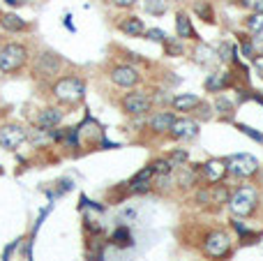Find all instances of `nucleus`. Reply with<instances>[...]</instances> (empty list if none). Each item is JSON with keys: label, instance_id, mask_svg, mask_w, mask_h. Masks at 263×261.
<instances>
[{"label": "nucleus", "instance_id": "nucleus-1", "mask_svg": "<svg viewBox=\"0 0 263 261\" xmlns=\"http://www.w3.org/2000/svg\"><path fill=\"white\" fill-rule=\"evenodd\" d=\"M53 95L65 104H76L86 95V84L78 76H63V79L55 81Z\"/></svg>", "mask_w": 263, "mask_h": 261}, {"label": "nucleus", "instance_id": "nucleus-2", "mask_svg": "<svg viewBox=\"0 0 263 261\" xmlns=\"http://www.w3.org/2000/svg\"><path fill=\"white\" fill-rule=\"evenodd\" d=\"M26 58H28L26 47H21V44H7V47H3V51H0V70H3L5 74L21 70V67L26 65Z\"/></svg>", "mask_w": 263, "mask_h": 261}, {"label": "nucleus", "instance_id": "nucleus-3", "mask_svg": "<svg viewBox=\"0 0 263 261\" xmlns=\"http://www.w3.org/2000/svg\"><path fill=\"white\" fill-rule=\"evenodd\" d=\"M229 206L233 215H249L254 210V206H256V192L252 187H240L229 199Z\"/></svg>", "mask_w": 263, "mask_h": 261}, {"label": "nucleus", "instance_id": "nucleus-4", "mask_svg": "<svg viewBox=\"0 0 263 261\" xmlns=\"http://www.w3.org/2000/svg\"><path fill=\"white\" fill-rule=\"evenodd\" d=\"M226 169H229L233 176H240V178H247V176H254L258 171V162L252 157V155H231L226 159Z\"/></svg>", "mask_w": 263, "mask_h": 261}, {"label": "nucleus", "instance_id": "nucleus-5", "mask_svg": "<svg viewBox=\"0 0 263 261\" xmlns=\"http://www.w3.org/2000/svg\"><path fill=\"white\" fill-rule=\"evenodd\" d=\"M60 67H63V61H60L53 51H42L39 56L35 58L32 72H35V76H46V79H49V76L58 74Z\"/></svg>", "mask_w": 263, "mask_h": 261}, {"label": "nucleus", "instance_id": "nucleus-6", "mask_svg": "<svg viewBox=\"0 0 263 261\" xmlns=\"http://www.w3.org/2000/svg\"><path fill=\"white\" fill-rule=\"evenodd\" d=\"M150 107H152V99L148 97V93H141V90L127 93L123 97V109L129 116H143V113L150 111Z\"/></svg>", "mask_w": 263, "mask_h": 261}, {"label": "nucleus", "instance_id": "nucleus-7", "mask_svg": "<svg viewBox=\"0 0 263 261\" xmlns=\"http://www.w3.org/2000/svg\"><path fill=\"white\" fill-rule=\"evenodd\" d=\"M26 130L18 125H5L0 127V146L7 150H16L18 146L26 141Z\"/></svg>", "mask_w": 263, "mask_h": 261}, {"label": "nucleus", "instance_id": "nucleus-8", "mask_svg": "<svg viewBox=\"0 0 263 261\" xmlns=\"http://www.w3.org/2000/svg\"><path fill=\"white\" fill-rule=\"evenodd\" d=\"M231 247V240L224 231H212L206 238V254L208 256H224Z\"/></svg>", "mask_w": 263, "mask_h": 261}, {"label": "nucleus", "instance_id": "nucleus-9", "mask_svg": "<svg viewBox=\"0 0 263 261\" xmlns=\"http://www.w3.org/2000/svg\"><path fill=\"white\" fill-rule=\"evenodd\" d=\"M111 81L120 88H132V86L138 84V72L129 65H118L111 70Z\"/></svg>", "mask_w": 263, "mask_h": 261}, {"label": "nucleus", "instance_id": "nucleus-10", "mask_svg": "<svg viewBox=\"0 0 263 261\" xmlns=\"http://www.w3.org/2000/svg\"><path fill=\"white\" fill-rule=\"evenodd\" d=\"M196 199H198V204H224V201L229 199V192L221 185H210L198 192Z\"/></svg>", "mask_w": 263, "mask_h": 261}, {"label": "nucleus", "instance_id": "nucleus-11", "mask_svg": "<svg viewBox=\"0 0 263 261\" xmlns=\"http://www.w3.org/2000/svg\"><path fill=\"white\" fill-rule=\"evenodd\" d=\"M169 132L173 139H194L198 134V125L194 121H175Z\"/></svg>", "mask_w": 263, "mask_h": 261}, {"label": "nucleus", "instance_id": "nucleus-12", "mask_svg": "<svg viewBox=\"0 0 263 261\" xmlns=\"http://www.w3.org/2000/svg\"><path fill=\"white\" fill-rule=\"evenodd\" d=\"M60 121H63V111H60V109H55V107L44 109V111L37 116V125H39L42 130H51V127H55Z\"/></svg>", "mask_w": 263, "mask_h": 261}, {"label": "nucleus", "instance_id": "nucleus-13", "mask_svg": "<svg viewBox=\"0 0 263 261\" xmlns=\"http://www.w3.org/2000/svg\"><path fill=\"white\" fill-rule=\"evenodd\" d=\"M175 35H178L180 39L196 37V33H194V28H192V21H189V16L185 14V12L175 14Z\"/></svg>", "mask_w": 263, "mask_h": 261}, {"label": "nucleus", "instance_id": "nucleus-14", "mask_svg": "<svg viewBox=\"0 0 263 261\" xmlns=\"http://www.w3.org/2000/svg\"><path fill=\"white\" fill-rule=\"evenodd\" d=\"M173 123H175V116H173V113L159 111V113H155V116H152L150 127L157 132V134H161V132H169L171 127H173Z\"/></svg>", "mask_w": 263, "mask_h": 261}, {"label": "nucleus", "instance_id": "nucleus-15", "mask_svg": "<svg viewBox=\"0 0 263 261\" xmlns=\"http://www.w3.org/2000/svg\"><path fill=\"white\" fill-rule=\"evenodd\" d=\"M120 30L132 35V37H141V35L146 33V26H143V21L138 19V16H127V19L120 24Z\"/></svg>", "mask_w": 263, "mask_h": 261}, {"label": "nucleus", "instance_id": "nucleus-16", "mask_svg": "<svg viewBox=\"0 0 263 261\" xmlns=\"http://www.w3.org/2000/svg\"><path fill=\"white\" fill-rule=\"evenodd\" d=\"M203 171H206V178L210 183H219L226 173V167H224V162H219V159H210V162L203 167Z\"/></svg>", "mask_w": 263, "mask_h": 261}, {"label": "nucleus", "instance_id": "nucleus-17", "mask_svg": "<svg viewBox=\"0 0 263 261\" xmlns=\"http://www.w3.org/2000/svg\"><path fill=\"white\" fill-rule=\"evenodd\" d=\"M217 51H212V47H208V44H198L196 49H194V61L198 63V65H212V63L217 61Z\"/></svg>", "mask_w": 263, "mask_h": 261}, {"label": "nucleus", "instance_id": "nucleus-18", "mask_svg": "<svg viewBox=\"0 0 263 261\" xmlns=\"http://www.w3.org/2000/svg\"><path fill=\"white\" fill-rule=\"evenodd\" d=\"M0 24H3L5 30H9V33H21V30H26V21L21 19V16L16 14H3L0 16Z\"/></svg>", "mask_w": 263, "mask_h": 261}, {"label": "nucleus", "instance_id": "nucleus-19", "mask_svg": "<svg viewBox=\"0 0 263 261\" xmlns=\"http://www.w3.org/2000/svg\"><path fill=\"white\" fill-rule=\"evenodd\" d=\"M196 104H198V97L192 93H183V95H178V97H173V107L178 109V111H194Z\"/></svg>", "mask_w": 263, "mask_h": 261}, {"label": "nucleus", "instance_id": "nucleus-20", "mask_svg": "<svg viewBox=\"0 0 263 261\" xmlns=\"http://www.w3.org/2000/svg\"><path fill=\"white\" fill-rule=\"evenodd\" d=\"M226 86H229V76L226 74H210L206 81V90H212V93H219Z\"/></svg>", "mask_w": 263, "mask_h": 261}, {"label": "nucleus", "instance_id": "nucleus-21", "mask_svg": "<svg viewBox=\"0 0 263 261\" xmlns=\"http://www.w3.org/2000/svg\"><path fill=\"white\" fill-rule=\"evenodd\" d=\"M111 240H113V245L129 247V245H132V236H129V229H127V227H120V229H115V233H113V236H111Z\"/></svg>", "mask_w": 263, "mask_h": 261}, {"label": "nucleus", "instance_id": "nucleus-22", "mask_svg": "<svg viewBox=\"0 0 263 261\" xmlns=\"http://www.w3.org/2000/svg\"><path fill=\"white\" fill-rule=\"evenodd\" d=\"M217 58H219L221 63H231V61H233V44H231V42H221L219 47H217Z\"/></svg>", "mask_w": 263, "mask_h": 261}, {"label": "nucleus", "instance_id": "nucleus-23", "mask_svg": "<svg viewBox=\"0 0 263 261\" xmlns=\"http://www.w3.org/2000/svg\"><path fill=\"white\" fill-rule=\"evenodd\" d=\"M194 12H196L203 21H208V24L212 21V10H210V5H208L206 0H198L196 5H194Z\"/></svg>", "mask_w": 263, "mask_h": 261}, {"label": "nucleus", "instance_id": "nucleus-24", "mask_svg": "<svg viewBox=\"0 0 263 261\" xmlns=\"http://www.w3.org/2000/svg\"><path fill=\"white\" fill-rule=\"evenodd\" d=\"M150 167H152V171H155L157 176H169L171 169H173V164H171L169 159H157V162L150 164Z\"/></svg>", "mask_w": 263, "mask_h": 261}, {"label": "nucleus", "instance_id": "nucleus-25", "mask_svg": "<svg viewBox=\"0 0 263 261\" xmlns=\"http://www.w3.org/2000/svg\"><path fill=\"white\" fill-rule=\"evenodd\" d=\"M247 28L252 30V33H261L263 30V14L261 12H256V14H252L247 19Z\"/></svg>", "mask_w": 263, "mask_h": 261}, {"label": "nucleus", "instance_id": "nucleus-26", "mask_svg": "<svg viewBox=\"0 0 263 261\" xmlns=\"http://www.w3.org/2000/svg\"><path fill=\"white\" fill-rule=\"evenodd\" d=\"M146 10L150 12V14H164L166 3L164 0H146Z\"/></svg>", "mask_w": 263, "mask_h": 261}, {"label": "nucleus", "instance_id": "nucleus-27", "mask_svg": "<svg viewBox=\"0 0 263 261\" xmlns=\"http://www.w3.org/2000/svg\"><path fill=\"white\" fill-rule=\"evenodd\" d=\"M215 109L221 113V116H229V113H233V104H231L229 99H224V97H217L215 99Z\"/></svg>", "mask_w": 263, "mask_h": 261}, {"label": "nucleus", "instance_id": "nucleus-28", "mask_svg": "<svg viewBox=\"0 0 263 261\" xmlns=\"http://www.w3.org/2000/svg\"><path fill=\"white\" fill-rule=\"evenodd\" d=\"M152 173H155V171H152V167H146V169H143V171H138L136 176L132 178V185H136V183H150Z\"/></svg>", "mask_w": 263, "mask_h": 261}, {"label": "nucleus", "instance_id": "nucleus-29", "mask_svg": "<svg viewBox=\"0 0 263 261\" xmlns=\"http://www.w3.org/2000/svg\"><path fill=\"white\" fill-rule=\"evenodd\" d=\"M146 37L150 39V42H164L166 35H164V30H159V28H150V30H146Z\"/></svg>", "mask_w": 263, "mask_h": 261}, {"label": "nucleus", "instance_id": "nucleus-30", "mask_svg": "<svg viewBox=\"0 0 263 261\" xmlns=\"http://www.w3.org/2000/svg\"><path fill=\"white\" fill-rule=\"evenodd\" d=\"M192 183H194V171H189V169H183V171H180V185L189 187Z\"/></svg>", "mask_w": 263, "mask_h": 261}, {"label": "nucleus", "instance_id": "nucleus-31", "mask_svg": "<svg viewBox=\"0 0 263 261\" xmlns=\"http://www.w3.org/2000/svg\"><path fill=\"white\" fill-rule=\"evenodd\" d=\"M187 159V153H183V150H178V153H171V157H169V162L171 164H175V167H180V164Z\"/></svg>", "mask_w": 263, "mask_h": 261}, {"label": "nucleus", "instance_id": "nucleus-32", "mask_svg": "<svg viewBox=\"0 0 263 261\" xmlns=\"http://www.w3.org/2000/svg\"><path fill=\"white\" fill-rule=\"evenodd\" d=\"M194 109H198V118H201V121H208V118L212 116V113H210V107H208V104H201V102H198Z\"/></svg>", "mask_w": 263, "mask_h": 261}, {"label": "nucleus", "instance_id": "nucleus-33", "mask_svg": "<svg viewBox=\"0 0 263 261\" xmlns=\"http://www.w3.org/2000/svg\"><path fill=\"white\" fill-rule=\"evenodd\" d=\"M164 44H166V51H169V53H183V47H180L178 42H173V39L166 37Z\"/></svg>", "mask_w": 263, "mask_h": 261}, {"label": "nucleus", "instance_id": "nucleus-34", "mask_svg": "<svg viewBox=\"0 0 263 261\" xmlns=\"http://www.w3.org/2000/svg\"><path fill=\"white\" fill-rule=\"evenodd\" d=\"M240 130H242L245 134H249L252 139H256V141H261V144H263V134H258L256 130H252V127H247V125H240Z\"/></svg>", "mask_w": 263, "mask_h": 261}, {"label": "nucleus", "instance_id": "nucleus-35", "mask_svg": "<svg viewBox=\"0 0 263 261\" xmlns=\"http://www.w3.org/2000/svg\"><path fill=\"white\" fill-rule=\"evenodd\" d=\"M148 190H150V183H136V185H132V192H136V194H143Z\"/></svg>", "mask_w": 263, "mask_h": 261}, {"label": "nucleus", "instance_id": "nucleus-36", "mask_svg": "<svg viewBox=\"0 0 263 261\" xmlns=\"http://www.w3.org/2000/svg\"><path fill=\"white\" fill-rule=\"evenodd\" d=\"M113 5H118V7H132L136 0H111Z\"/></svg>", "mask_w": 263, "mask_h": 261}, {"label": "nucleus", "instance_id": "nucleus-37", "mask_svg": "<svg viewBox=\"0 0 263 261\" xmlns=\"http://www.w3.org/2000/svg\"><path fill=\"white\" fill-rule=\"evenodd\" d=\"M252 47L256 49V51H258V53H261V56H263V37H254Z\"/></svg>", "mask_w": 263, "mask_h": 261}, {"label": "nucleus", "instance_id": "nucleus-38", "mask_svg": "<svg viewBox=\"0 0 263 261\" xmlns=\"http://www.w3.org/2000/svg\"><path fill=\"white\" fill-rule=\"evenodd\" d=\"M242 53H245L247 58H252V56H254V47H252V44L245 42V44H242Z\"/></svg>", "mask_w": 263, "mask_h": 261}, {"label": "nucleus", "instance_id": "nucleus-39", "mask_svg": "<svg viewBox=\"0 0 263 261\" xmlns=\"http://www.w3.org/2000/svg\"><path fill=\"white\" fill-rule=\"evenodd\" d=\"M254 67H256V72H258V74L263 76V56H261V58H256V61H254Z\"/></svg>", "mask_w": 263, "mask_h": 261}, {"label": "nucleus", "instance_id": "nucleus-40", "mask_svg": "<svg viewBox=\"0 0 263 261\" xmlns=\"http://www.w3.org/2000/svg\"><path fill=\"white\" fill-rule=\"evenodd\" d=\"M254 7H256V12L263 14V0H254Z\"/></svg>", "mask_w": 263, "mask_h": 261}, {"label": "nucleus", "instance_id": "nucleus-41", "mask_svg": "<svg viewBox=\"0 0 263 261\" xmlns=\"http://www.w3.org/2000/svg\"><path fill=\"white\" fill-rule=\"evenodd\" d=\"M178 3H185V0H178Z\"/></svg>", "mask_w": 263, "mask_h": 261}]
</instances>
